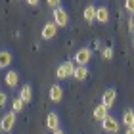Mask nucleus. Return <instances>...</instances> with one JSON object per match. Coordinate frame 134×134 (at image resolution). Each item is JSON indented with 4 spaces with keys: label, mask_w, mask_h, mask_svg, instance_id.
Returning <instances> with one entry per match:
<instances>
[{
    "label": "nucleus",
    "mask_w": 134,
    "mask_h": 134,
    "mask_svg": "<svg viewBox=\"0 0 134 134\" xmlns=\"http://www.w3.org/2000/svg\"><path fill=\"white\" fill-rule=\"evenodd\" d=\"M15 121H17V113H15V111L4 113L2 119H0V130H2V132H10V130L15 126Z\"/></svg>",
    "instance_id": "obj_1"
},
{
    "label": "nucleus",
    "mask_w": 134,
    "mask_h": 134,
    "mask_svg": "<svg viewBox=\"0 0 134 134\" xmlns=\"http://www.w3.org/2000/svg\"><path fill=\"white\" fill-rule=\"evenodd\" d=\"M75 63L73 62H63L62 65L56 69V77L59 79V81H63V79H69V77H73V73H75Z\"/></svg>",
    "instance_id": "obj_2"
},
{
    "label": "nucleus",
    "mask_w": 134,
    "mask_h": 134,
    "mask_svg": "<svg viewBox=\"0 0 134 134\" xmlns=\"http://www.w3.org/2000/svg\"><path fill=\"white\" fill-rule=\"evenodd\" d=\"M119 126H121V123H119L115 117H111V115H107V117L102 121V129L105 130L107 134H117V132L121 130Z\"/></svg>",
    "instance_id": "obj_3"
},
{
    "label": "nucleus",
    "mask_w": 134,
    "mask_h": 134,
    "mask_svg": "<svg viewBox=\"0 0 134 134\" xmlns=\"http://www.w3.org/2000/svg\"><path fill=\"white\" fill-rule=\"evenodd\" d=\"M52 15H54V23H56L58 27H65L67 23H69V15H67V12L62 8V6L54 8L52 10Z\"/></svg>",
    "instance_id": "obj_4"
},
{
    "label": "nucleus",
    "mask_w": 134,
    "mask_h": 134,
    "mask_svg": "<svg viewBox=\"0 0 134 134\" xmlns=\"http://www.w3.org/2000/svg\"><path fill=\"white\" fill-rule=\"evenodd\" d=\"M92 58V50L90 48H79L75 52V63L77 65H86Z\"/></svg>",
    "instance_id": "obj_5"
},
{
    "label": "nucleus",
    "mask_w": 134,
    "mask_h": 134,
    "mask_svg": "<svg viewBox=\"0 0 134 134\" xmlns=\"http://www.w3.org/2000/svg\"><path fill=\"white\" fill-rule=\"evenodd\" d=\"M115 102H117V90L115 88H107L105 92H103V96H102V105L111 109L115 105Z\"/></svg>",
    "instance_id": "obj_6"
},
{
    "label": "nucleus",
    "mask_w": 134,
    "mask_h": 134,
    "mask_svg": "<svg viewBox=\"0 0 134 134\" xmlns=\"http://www.w3.org/2000/svg\"><path fill=\"white\" fill-rule=\"evenodd\" d=\"M58 29H59V27H58L54 21H48L46 25L42 27V33H40V36H42L44 40H52L54 36L58 35Z\"/></svg>",
    "instance_id": "obj_7"
},
{
    "label": "nucleus",
    "mask_w": 134,
    "mask_h": 134,
    "mask_svg": "<svg viewBox=\"0 0 134 134\" xmlns=\"http://www.w3.org/2000/svg\"><path fill=\"white\" fill-rule=\"evenodd\" d=\"M50 100L56 102V103H59L63 100V88L59 86V84H52L50 86Z\"/></svg>",
    "instance_id": "obj_8"
},
{
    "label": "nucleus",
    "mask_w": 134,
    "mask_h": 134,
    "mask_svg": "<svg viewBox=\"0 0 134 134\" xmlns=\"http://www.w3.org/2000/svg\"><path fill=\"white\" fill-rule=\"evenodd\" d=\"M4 82L8 84L10 88H15V86H17V82H19V75H17L15 71H12V69H10V71L4 75Z\"/></svg>",
    "instance_id": "obj_9"
},
{
    "label": "nucleus",
    "mask_w": 134,
    "mask_h": 134,
    "mask_svg": "<svg viewBox=\"0 0 134 134\" xmlns=\"http://www.w3.org/2000/svg\"><path fill=\"white\" fill-rule=\"evenodd\" d=\"M94 21H100V23H107L109 21V10L105 6H98V8H96V19Z\"/></svg>",
    "instance_id": "obj_10"
},
{
    "label": "nucleus",
    "mask_w": 134,
    "mask_h": 134,
    "mask_svg": "<svg viewBox=\"0 0 134 134\" xmlns=\"http://www.w3.org/2000/svg\"><path fill=\"white\" fill-rule=\"evenodd\" d=\"M46 129L48 130H56V129H59V117L56 113H48V117H46Z\"/></svg>",
    "instance_id": "obj_11"
},
{
    "label": "nucleus",
    "mask_w": 134,
    "mask_h": 134,
    "mask_svg": "<svg viewBox=\"0 0 134 134\" xmlns=\"http://www.w3.org/2000/svg\"><path fill=\"white\" fill-rule=\"evenodd\" d=\"M19 98L23 100V103H29L33 100V88L29 86V84H25V86L19 88Z\"/></svg>",
    "instance_id": "obj_12"
},
{
    "label": "nucleus",
    "mask_w": 134,
    "mask_h": 134,
    "mask_svg": "<svg viewBox=\"0 0 134 134\" xmlns=\"http://www.w3.org/2000/svg\"><path fill=\"white\" fill-rule=\"evenodd\" d=\"M107 111H109V109H107L105 105L98 103V105L94 107V113H92V115H94V119H96V121H100V123H102V121L107 117Z\"/></svg>",
    "instance_id": "obj_13"
},
{
    "label": "nucleus",
    "mask_w": 134,
    "mask_h": 134,
    "mask_svg": "<svg viewBox=\"0 0 134 134\" xmlns=\"http://www.w3.org/2000/svg\"><path fill=\"white\" fill-rule=\"evenodd\" d=\"M86 77H88V67H86V65H79V67H75L73 79H77V81H84Z\"/></svg>",
    "instance_id": "obj_14"
},
{
    "label": "nucleus",
    "mask_w": 134,
    "mask_h": 134,
    "mask_svg": "<svg viewBox=\"0 0 134 134\" xmlns=\"http://www.w3.org/2000/svg\"><path fill=\"white\" fill-rule=\"evenodd\" d=\"M12 54L8 52V50H2L0 52V69H4V67H10V63H12Z\"/></svg>",
    "instance_id": "obj_15"
},
{
    "label": "nucleus",
    "mask_w": 134,
    "mask_h": 134,
    "mask_svg": "<svg viewBox=\"0 0 134 134\" xmlns=\"http://www.w3.org/2000/svg\"><path fill=\"white\" fill-rule=\"evenodd\" d=\"M82 15H84V19H86L88 23H92V21L96 19V6H86Z\"/></svg>",
    "instance_id": "obj_16"
},
{
    "label": "nucleus",
    "mask_w": 134,
    "mask_h": 134,
    "mask_svg": "<svg viewBox=\"0 0 134 134\" xmlns=\"http://www.w3.org/2000/svg\"><path fill=\"white\" fill-rule=\"evenodd\" d=\"M123 125L125 126H132L134 125V111L132 109H126V111L123 113Z\"/></svg>",
    "instance_id": "obj_17"
},
{
    "label": "nucleus",
    "mask_w": 134,
    "mask_h": 134,
    "mask_svg": "<svg viewBox=\"0 0 134 134\" xmlns=\"http://www.w3.org/2000/svg\"><path fill=\"white\" fill-rule=\"evenodd\" d=\"M23 105H25V103H23V100L19 98V96H17V98L12 102V111H15V113H19L21 109H23Z\"/></svg>",
    "instance_id": "obj_18"
},
{
    "label": "nucleus",
    "mask_w": 134,
    "mask_h": 134,
    "mask_svg": "<svg viewBox=\"0 0 134 134\" xmlns=\"http://www.w3.org/2000/svg\"><path fill=\"white\" fill-rule=\"evenodd\" d=\"M102 58L103 59H111L113 58V48H109V46L103 48V50H102Z\"/></svg>",
    "instance_id": "obj_19"
},
{
    "label": "nucleus",
    "mask_w": 134,
    "mask_h": 134,
    "mask_svg": "<svg viewBox=\"0 0 134 134\" xmlns=\"http://www.w3.org/2000/svg\"><path fill=\"white\" fill-rule=\"evenodd\" d=\"M125 8H126V12L134 14V0H125Z\"/></svg>",
    "instance_id": "obj_20"
},
{
    "label": "nucleus",
    "mask_w": 134,
    "mask_h": 134,
    "mask_svg": "<svg viewBox=\"0 0 134 134\" xmlns=\"http://www.w3.org/2000/svg\"><path fill=\"white\" fill-rule=\"evenodd\" d=\"M46 4L54 10V8H58V6H62V0H46Z\"/></svg>",
    "instance_id": "obj_21"
},
{
    "label": "nucleus",
    "mask_w": 134,
    "mask_h": 134,
    "mask_svg": "<svg viewBox=\"0 0 134 134\" xmlns=\"http://www.w3.org/2000/svg\"><path fill=\"white\" fill-rule=\"evenodd\" d=\"M6 103H8V96H6V92H0V109H2Z\"/></svg>",
    "instance_id": "obj_22"
},
{
    "label": "nucleus",
    "mask_w": 134,
    "mask_h": 134,
    "mask_svg": "<svg viewBox=\"0 0 134 134\" xmlns=\"http://www.w3.org/2000/svg\"><path fill=\"white\" fill-rule=\"evenodd\" d=\"M129 31H130V33H134V14H132L130 19H129Z\"/></svg>",
    "instance_id": "obj_23"
},
{
    "label": "nucleus",
    "mask_w": 134,
    "mask_h": 134,
    "mask_svg": "<svg viewBox=\"0 0 134 134\" xmlns=\"http://www.w3.org/2000/svg\"><path fill=\"white\" fill-rule=\"evenodd\" d=\"M25 2H27L29 6H36V4H38V0H25Z\"/></svg>",
    "instance_id": "obj_24"
},
{
    "label": "nucleus",
    "mask_w": 134,
    "mask_h": 134,
    "mask_svg": "<svg viewBox=\"0 0 134 134\" xmlns=\"http://www.w3.org/2000/svg\"><path fill=\"white\" fill-rule=\"evenodd\" d=\"M125 134H134V126H126V132Z\"/></svg>",
    "instance_id": "obj_25"
},
{
    "label": "nucleus",
    "mask_w": 134,
    "mask_h": 134,
    "mask_svg": "<svg viewBox=\"0 0 134 134\" xmlns=\"http://www.w3.org/2000/svg\"><path fill=\"white\" fill-rule=\"evenodd\" d=\"M52 134H63V130H59V129H56V130H54Z\"/></svg>",
    "instance_id": "obj_26"
},
{
    "label": "nucleus",
    "mask_w": 134,
    "mask_h": 134,
    "mask_svg": "<svg viewBox=\"0 0 134 134\" xmlns=\"http://www.w3.org/2000/svg\"><path fill=\"white\" fill-rule=\"evenodd\" d=\"M132 48H134V36H132Z\"/></svg>",
    "instance_id": "obj_27"
},
{
    "label": "nucleus",
    "mask_w": 134,
    "mask_h": 134,
    "mask_svg": "<svg viewBox=\"0 0 134 134\" xmlns=\"http://www.w3.org/2000/svg\"><path fill=\"white\" fill-rule=\"evenodd\" d=\"M132 126H134V125H132Z\"/></svg>",
    "instance_id": "obj_28"
}]
</instances>
